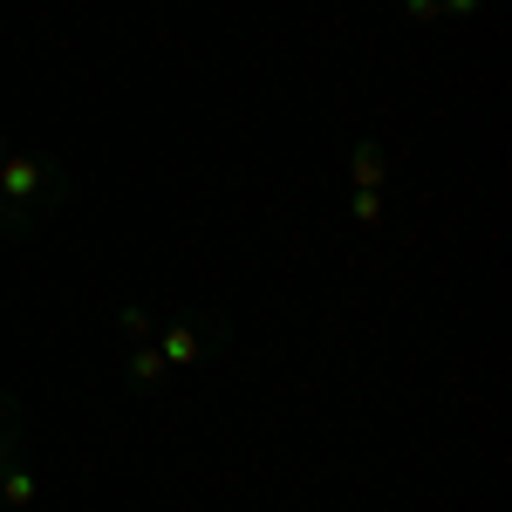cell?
Returning a JSON list of instances; mask_svg holds the SVG:
<instances>
[{"instance_id": "2", "label": "cell", "mask_w": 512, "mask_h": 512, "mask_svg": "<svg viewBox=\"0 0 512 512\" xmlns=\"http://www.w3.org/2000/svg\"><path fill=\"white\" fill-rule=\"evenodd\" d=\"M151 342L171 362V376L178 369H212L226 355V342H233V321L212 315V308H178V315H158V335Z\"/></svg>"}, {"instance_id": "5", "label": "cell", "mask_w": 512, "mask_h": 512, "mask_svg": "<svg viewBox=\"0 0 512 512\" xmlns=\"http://www.w3.org/2000/svg\"><path fill=\"white\" fill-rule=\"evenodd\" d=\"M383 178H390V151L376 137H355L349 144V185L355 192H383Z\"/></svg>"}, {"instance_id": "1", "label": "cell", "mask_w": 512, "mask_h": 512, "mask_svg": "<svg viewBox=\"0 0 512 512\" xmlns=\"http://www.w3.org/2000/svg\"><path fill=\"white\" fill-rule=\"evenodd\" d=\"M0 198H7V239H28L35 226H48L62 205H69V171L62 158H48V151H0Z\"/></svg>"}, {"instance_id": "9", "label": "cell", "mask_w": 512, "mask_h": 512, "mask_svg": "<svg viewBox=\"0 0 512 512\" xmlns=\"http://www.w3.org/2000/svg\"><path fill=\"white\" fill-rule=\"evenodd\" d=\"M396 7H403V21H424V28L444 21V7H437V0H396Z\"/></svg>"}, {"instance_id": "4", "label": "cell", "mask_w": 512, "mask_h": 512, "mask_svg": "<svg viewBox=\"0 0 512 512\" xmlns=\"http://www.w3.org/2000/svg\"><path fill=\"white\" fill-rule=\"evenodd\" d=\"M35 492H41V478H35V458H28V451L0 458V506L28 512V506H35Z\"/></svg>"}, {"instance_id": "12", "label": "cell", "mask_w": 512, "mask_h": 512, "mask_svg": "<svg viewBox=\"0 0 512 512\" xmlns=\"http://www.w3.org/2000/svg\"><path fill=\"white\" fill-rule=\"evenodd\" d=\"M0 151H7V137H0Z\"/></svg>"}, {"instance_id": "6", "label": "cell", "mask_w": 512, "mask_h": 512, "mask_svg": "<svg viewBox=\"0 0 512 512\" xmlns=\"http://www.w3.org/2000/svg\"><path fill=\"white\" fill-rule=\"evenodd\" d=\"M14 451H28V410H21V396L0 390V458H14Z\"/></svg>"}, {"instance_id": "11", "label": "cell", "mask_w": 512, "mask_h": 512, "mask_svg": "<svg viewBox=\"0 0 512 512\" xmlns=\"http://www.w3.org/2000/svg\"><path fill=\"white\" fill-rule=\"evenodd\" d=\"M0 226H7V198H0Z\"/></svg>"}, {"instance_id": "7", "label": "cell", "mask_w": 512, "mask_h": 512, "mask_svg": "<svg viewBox=\"0 0 512 512\" xmlns=\"http://www.w3.org/2000/svg\"><path fill=\"white\" fill-rule=\"evenodd\" d=\"M117 328H123V342H151V335H158V308L123 301V308H117Z\"/></svg>"}, {"instance_id": "8", "label": "cell", "mask_w": 512, "mask_h": 512, "mask_svg": "<svg viewBox=\"0 0 512 512\" xmlns=\"http://www.w3.org/2000/svg\"><path fill=\"white\" fill-rule=\"evenodd\" d=\"M349 219L362 226V233H376V226L390 219V198H383V192H355V185H349Z\"/></svg>"}, {"instance_id": "3", "label": "cell", "mask_w": 512, "mask_h": 512, "mask_svg": "<svg viewBox=\"0 0 512 512\" xmlns=\"http://www.w3.org/2000/svg\"><path fill=\"white\" fill-rule=\"evenodd\" d=\"M164 383H171V362L158 355V342H130V355H123V390L130 396H158Z\"/></svg>"}, {"instance_id": "10", "label": "cell", "mask_w": 512, "mask_h": 512, "mask_svg": "<svg viewBox=\"0 0 512 512\" xmlns=\"http://www.w3.org/2000/svg\"><path fill=\"white\" fill-rule=\"evenodd\" d=\"M437 7H444V21H465V14H485L492 0H437Z\"/></svg>"}]
</instances>
